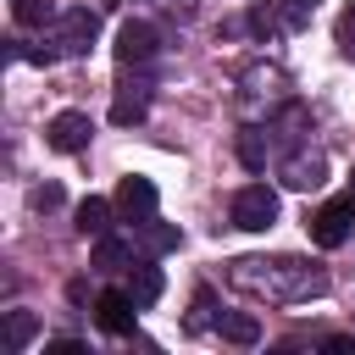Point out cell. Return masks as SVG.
I'll return each instance as SVG.
<instances>
[{
  "label": "cell",
  "mask_w": 355,
  "mask_h": 355,
  "mask_svg": "<svg viewBox=\"0 0 355 355\" xmlns=\"http://www.w3.org/2000/svg\"><path fill=\"white\" fill-rule=\"evenodd\" d=\"M349 222H355V205H349V200H333V205H322V211L311 216V239H316L322 250H338V244L349 239Z\"/></svg>",
  "instance_id": "obj_5"
},
{
  "label": "cell",
  "mask_w": 355,
  "mask_h": 355,
  "mask_svg": "<svg viewBox=\"0 0 355 355\" xmlns=\"http://www.w3.org/2000/svg\"><path fill=\"white\" fill-rule=\"evenodd\" d=\"M139 300L128 294V288H105L100 300H94V322L105 327V333H133V322H139Z\"/></svg>",
  "instance_id": "obj_4"
},
{
  "label": "cell",
  "mask_w": 355,
  "mask_h": 355,
  "mask_svg": "<svg viewBox=\"0 0 355 355\" xmlns=\"http://www.w3.org/2000/svg\"><path fill=\"white\" fill-rule=\"evenodd\" d=\"M155 183L150 178H122V189H116V211L128 216V222H144V216H155Z\"/></svg>",
  "instance_id": "obj_7"
},
{
  "label": "cell",
  "mask_w": 355,
  "mask_h": 355,
  "mask_svg": "<svg viewBox=\"0 0 355 355\" xmlns=\"http://www.w3.org/2000/svg\"><path fill=\"white\" fill-rule=\"evenodd\" d=\"M150 111V83H116V100H111V122L128 128V122H144Z\"/></svg>",
  "instance_id": "obj_8"
},
{
  "label": "cell",
  "mask_w": 355,
  "mask_h": 355,
  "mask_svg": "<svg viewBox=\"0 0 355 355\" xmlns=\"http://www.w3.org/2000/svg\"><path fill=\"white\" fill-rule=\"evenodd\" d=\"M11 17H17L22 28H39V22L55 17V6H50V0H11Z\"/></svg>",
  "instance_id": "obj_16"
},
{
  "label": "cell",
  "mask_w": 355,
  "mask_h": 355,
  "mask_svg": "<svg viewBox=\"0 0 355 355\" xmlns=\"http://www.w3.org/2000/svg\"><path fill=\"white\" fill-rule=\"evenodd\" d=\"M105 227H111V200H94V194H89V200L78 205V233H83V239H100Z\"/></svg>",
  "instance_id": "obj_12"
},
{
  "label": "cell",
  "mask_w": 355,
  "mask_h": 355,
  "mask_svg": "<svg viewBox=\"0 0 355 355\" xmlns=\"http://www.w3.org/2000/svg\"><path fill=\"white\" fill-rule=\"evenodd\" d=\"M161 288H166V283H161V272H155V266H128V294H133L139 305H155V300H161Z\"/></svg>",
  "instance_id": "obj_13"
},
{
  "label": "cell",
  "mask_w": 355,
  "mask_h": 355,
  "mask_svg": "<svg viewBox=\"0 0 355 355\" xmlns=\"http://www.w3.org/2000/svg\"><path fill=\"white\" fill-rule=\"evenodd\" d=\"M239 155H244V166H261V161H266V150H261V139H255V133H244V139H239Z\"/></svg>",
  "instance_id": "obj_19"
},
{
  "label": "cell",
  "mask_w": 355,
  "mask_h": 355,
  "mask_svg": "<svg viewBox=\"0 0 355 355\" xmlns=\"http://www.w3.org/2000/svg\"><path fill=\"white\" fill-rule=\"evenodd\" d=\"M311 11H316V0H283V22H288V28H305Z\"/></svg>",
  "instance_id": "obj_18"
},
{
  "label": "cell",
  "mask_w": 355,
  "mask_h": 355,
  "mask_svg": "<svg viewBox=\"0 0 355 355\" xmlns=\"http://www.w3.org/2000/svg\"><path fill=\"white\" fill-rule=\"evenodd\" d=\"M94 33H100L94 11H89V6H72V11L61 17V28H55V39H50V44H55L61 55H83V50L94 44Z\"/></svg>",
  "instance_id": "obj_2"
},
{
  "label": "cell",
  "mask_w": 355,
  "mask_h": 355,
  "mask_svg": "<svg viewBox=\"0 0 355 355\" xmlns=\"http://www.w3.org/2000/svg\"><path fill=\"white\" fill-rule=\"evenodd\" d=\"M272 222H277V189H266V183H244V189L233 194V227L261 233V227H272Z\"/></svg>",
  "instance_id": "obj_1"
},
{
  "label": "cell",
  "mask_w": 355,
  "mask_h": 355,
  "mask_svg": "<svg viewBox=\"0 0 355 355\" xmlns=\"http://www.w3.org/2000/svg\"><path fill=\"white\" fill-rule=\"evenodd\" d=\"M39 333V322H33V311H11L6 316V349H28V338Z\"/></svg>",
  "instance_id": "obj_15"
},
{
  "label": "cell",
  "mask_w": 355,
  "mask_h": 355,
  "mask_svg": "<svg viewBox=\"0 0 355 355\" xmlns=\"http://www.w3.org/2000/svg\"><path fill=\"white\" fill-rule=\"evenodd\" d=\"M139 244H144L150 255H172V250L183 244V233H178L172 222H155V216H144V222H139Z\"/></svg>",
  "instance_id": "obj_10"
},
{
  "label": "cell",
  "mask_w": 355,
  "mask_h": 355,
  "mask_svg": "<svg viewBox=\"0 0 355 355\" xmlns=\"http://www.w3.org/2000/svg\"><path fill=\"white\" fill-rule=\"evenodd\" d=\"M55 205H61V189H55V183L33 189V211H55Z\"/></svg>",
  "instance_id": "obj_20"
},
{
  "label": "cell",
  "mask_w": 355,
  "mask_h": 355,
  "mask_svg": "<svg viewBox=\"0 0 355 355\" xmlns=\"http://www.w3.org/2000/svg\"><path fill=\"white\" fill-rule=\"evenodd\" d=\"M283 183H288V189H322V183H327L322 155H294V161L283 166Z\"/></svg>",
  "instance_id": "obj_9"
},
{
  "label": "cell",
  "mask_w": 355,
  "mask_h": 355,
  "mask_svg": "<svg viewBox=\"0 0 355 355\" xmlns=\"http://www.w3.org/2000/svg\"><path fill=\"white\" fill-rule=\"evenodd\" d=\"M338 50H344V55H355V0L338 11Z\"/></svg>",
  "instance_id": "obj_17"
},
{
  "label": "cell",
  "mask_w": 355,
  "mask_h": 355,
  "mask_svg": "<svg viewBox=\"0 0 355 355\" xmlns=\"http://www.w3.org/2000/svg\"><path fill=\"white\" fill-rule=\"evenodd\" d=\"M344 200H349V205H355V178H349V194H344Z\"/></svg>",
  "instance_id": "obj_21"
},
{
  "label": "cell",
  "mask_w": 355,
  "mask_h": 355,
  "mask_svg": "<svg viewBox=\"0 0 355 355\" xmlns=\"http://www.w3.org/2000/svg\"><path fill=\"white\" fill-rule=\"evenodd\" d=\"M44 139H50V150H61V155H78V150H89V139H94V122H89L83 111H61V116H50Z\"/></svg>",
  "instance_id": "obj_3"
},
{
  "label": "cell",
  "mask_w": 355,
  "mask_h": 355,
  "mask_svg": "<svg viewBox=\"0 0 355 355\" xmlns=\"http://www.w3.org/2000/svg\"><path fill=\"white\" fill-rule=\"evenodd\" d=\"M216 333H222L227 344H255V338H261V322H255L250 311H233V316L216 322Z\"/></svg>",
  "instance_id": "obj_14"
},
{
  "label": "cell",
  "mask_w": 355,
  "mask_h": 355,
  "mask_svg": "<svg viewBox=\"0 0 355 355\" xmlns=\"http://www.w3.org/2000/svg\"><path fill=\"white\" fill-rule=\"evenodd\" d=\"M128 261H133V244L128 239H111V233L94 239V266L100 272H128Z\"/></svg>",
  "instance_id": "obj_11"
},
{
  "label": "cell",
  "mask_w": 355,
  "mask_h": 355,
  "mask_svg": "<svg viewBox=\"0 0 355 355\" xmlns=\"http://www.w3.org/2000/svg\"><path fill=\"white\" fill-rule=\"evenodd\" d=\"M150 55H155V28L128 17V22L116 28V61H122V67H133V61H150Z\"/></svg>",
  "instance_id": "obj_6"
}]
</instances>
